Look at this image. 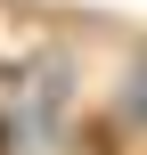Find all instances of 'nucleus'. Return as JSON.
Instances as JSON below:
<instances>
[{"label":"nucleus","mask_w":147,"mask_h":155,"mask_svg":"<svg viewBox=\"0 0 147 155\" xmlns=\"http://www.w3.org/2000/svg\"><path fill=\"white\" fill-rule=\"evenodd\" d=\"M123 114H131V123H147V57L131 65V90H123Z\"/></svg>","instance_id":"1"}]
</instances>
